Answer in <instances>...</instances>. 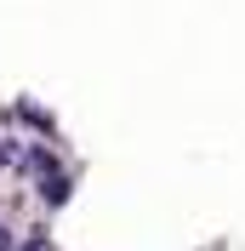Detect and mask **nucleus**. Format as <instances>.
Returning <instances> with one entry per match:
<instances>
[{
    "label": "nucleus",
    "mask_w": 245,
    "mask_h": 251,
    "mask_svg": "<svg viewBox=\"0 0 245 251\" xmlns=\"http://www.w3.org/2000/svg\"><path fill=\"white\" fill-rule=\"evenodd\" d=\"M17 172H23V177H34V183H46V177H57V172H63V160L51 154L46 143H34V149H23V160H17Z\"/></svg>",
    "instance_id": "f257e3e1"
},
{
    "label": "nucleus",
    "mask_w": 245,
    "mask_h": 251,
    "mask_svg": "<svg viewBox=\"0 0 245 251\" xmlns=\"http://www.w3.org/2000/svg\"><path fill=\"white\" fill-rule=\"evenodd\" d=\"M6 120H23V126H34L40 137H51V131H57V120H51V109H40V103H29V97H23V103H17V109L6 114Z\"/></svg>",
    "instance_id": "f03ea898"
},
{
    "label": "nucleus",
    "mask_w": 245,
    "mask_h": 251,
    "mask_svg": "<svg viewBox=\"0 0 245 251\" xmlns=\"http://www.w3.org/2000/svg\"><path fill=\"white\" fill-rule=\"evenodd\" d=\"M69 188H74V177L57 172V177H46V183H40V200H46V205H63V200H69Z\"/></svg>",
    "instance_id": "7ed1b4c3"
},
{
    "label": "nucleus",
    "mask_w": 245,
    "mask_h": 251,
    "mask_svg": "<svg viewBox=\"0 0 245 251\" xmlns=\"http://www.w3.org/2000/svg\"><path fill=\"white\" fill-rule=\"evenodd\" d=\"M0 172H6V149H0Z\"/></svg>",
    "instance_id": "20e7f679"
}]
</instances>
